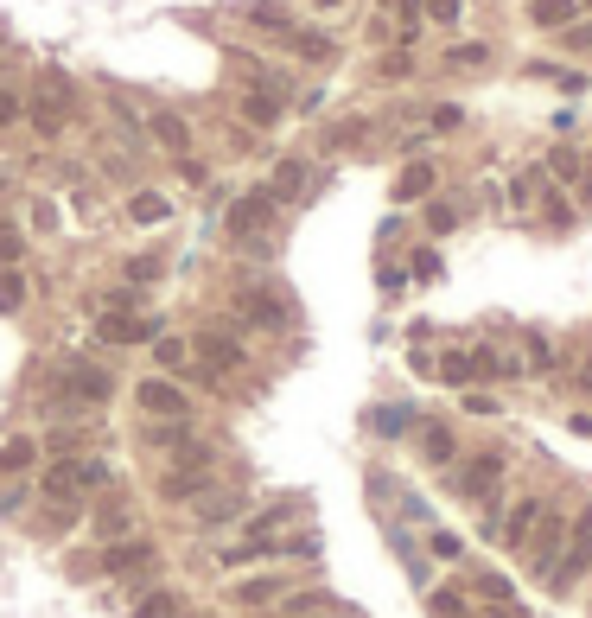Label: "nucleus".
Segmentation results:
<instances>
[{
  "label": "nucleus",
  "mask_w": 592,
  "mask_h": 618,
  "mask_svg": "<svg viewBox=\"0 0 592 618\" xmlns=\"http://www.w3.org/2000/svg\"><path fill=\"white\" fill-rule=\"evenodd\" d=\"M51 389H58V408H102L115 383H109V370H102V364H58Z\"/></svg>",
  "instance_id": "1"
},
{
  "label": "nucleus",
  "mask_w": 592,
  "mask_h": 618,
  "mask_svg": "<svg viewBox=\"0 0 592 618\" xmlns=\"http://www.w3.org/2000/svg\"><path fill=\"white\" fill-rule=\"evenodd\" d=\"M586 568H592V510H580L573 517V536H567V561L548 574V587L554 593H567V587H580L586 580Z\"/></svg>",
  "instance_id": "2"
},
{
  "label": "nucleus",
  "mask_w": 592,
  "mask_h": 618,
  "mask_svg": "<svg viewBox=\"0 0 592 618\" xmlns=\"http://www.w3.org/2000/svg\"><path fill=\"white\" fill-rule=\"evenodd\" d=\"M452 485H459V497H472V504H491L497 485H503V453H472L452 472Z\"/></svg>",
  "instance_id": "3"
},
{
  "label": "nucleus",
  "mask_w": 592,
  "mask_h": 618,
  "mask_svg": "<svg viewBox=\"0 0 592 618\" xmlns=\"http://www.w3.org/2000/svg\"><path fill=\"white\" fill-rule=\"evenodd\" d=\"M141 408H147V421H185L191 396L179 383H166V376H147V383H141Z\"/></svg>",
  "instance_id": "4"
},
{
  "label": "nucleus",
  "mask_w": 592,
  "mask_h": 618,
  "mask_svg": "<svg viewBox=\"0 0 592 618\" xmlns=\"http://www.w3.org/2000/svg\"><path fill=\"white\" fill-rule=\"evenodd\" d=\"M191 351H198V364H204V370H217V376L242 370V345H236L230 332H223V325H211V332H198V345H191Z\"/></svg>",
  "instance_id": "5"
},
{
  "label": "nucleus",
  "mask_w": 592,
  "mask_h": 618,
  "mask_svg": "<svg viewBox=\"0 0 592 618\" xmlns=\"http://www.w3.org/2000/svg\"><path fill=\"white\" fill-rule=\"evenodd\" d=\"M268 217H274V192H268V185H255V192H242V198L230 204V236L242 243V236H255Z\"/></svg>",
  "instance_id": "6"
},
{
  "label": "nucleus",
  "mask_w": 592,
  "mask_h": 618,
  "mask_svg": "<svg viewBox=\"0 0 592 618\" xmlns=\"http://www.w3.org/2000/svg\"><path fill=\"white\" fill-rule=\"evenodd\" d=\"M542 510H548L542 497H522V504L510 510V523H497V542H503V548H522V542L535 536V523H542Z\"/></svg>",
  "instance_id": "7"
},
{
  "label": "nucleus",
  "mask_w": 592,
  "mask_h": 618,
  "mask_svg": "<svg viewBox=\"0 0 592 618\" xmlns=\"http://www.w3.org/2000/svg\"><path fill=\"white\" fill-rule=\"evenodd\" d=\"M96 338H102V345H147L153 325H147V319H134V313H102Z\"/></svg>",
  "instance_id": "8"
},
{
  "label": "nucleus",
  "mask_w": 592,
  "mask_h": 618,
  "mask_svg": "<svg viewBox=\"0 0 592 618\" xmlns=\"http://www.w3.org/2000/svg\"><path fill=\"white\" fill-rule=\"evenodd\" d=\"M147 134H153V141H160L166 153H179V160H185V147H191V128H185V115H172V109H153V115H147Z\"/></svg>",
  "instance_id": "9"
},
{
  "label": "nucleus",
  "mask_w": 592,
  "mask_h": 618,
  "mask_svg": "<svg viewBox=\"0 0 592 618\" xmlns=\"http://www.w3.org/2000/svg\"><path fill=\"white\" fill-rule=\"evenodd\" d=\"M293 517H300V497H281V504H268L261 517L249 523V542H274V529H287Z\"/></svg>",
  "instance_id": "10"
},
{
  "label": "nucleus",
  "mask_w": 592,
  "mask_h": 618,
  "mask_svg": "<svg viewBox=\"0 0 592 618\" xmlns=\"http://www.w3.org/2000/svg\"><path fill=\"white\" fill-rule=\"evenodd\" d=\"M554 548H561V517H548L542 510V523H535V536H529V555H535V568L554 574Z\"/></svg>",
  "instance_id": "11"
},
{
  "label": "nucleus",
  "mask_w": 592,
  "mask_h": 618,
  "mask_svg": "<svg viewBox=\"0 0 592 618\" xmlns=\"http://www.w3.org/2000/svg\"><path fill=\"white\" fill-rule=\"evenodd\" d=\"M242 319H249V325H268V332H281L293 313H287L274 294H242Z\"/></svg>",
  "instance_id": "12"
},
{
  "label": "nucleus",
  "mask_w": 592,
  "mask_h": 618,
  "mask_svg": "<svg viewBox=\"0 0 592 618\" xmlns=\"http://www.w3.org/2000/svg\"><path fill=\"white\" fill-rule=\"evenodd\" d=\"M147 555H153L147 542H109L102 548V574H134V568H147Z\"/></svg>",
  "instance_id": "13"
},
{
  "label": "nucleus",
  "mask_w": 592,
  "mask_h": 618,
  "mask_svg": "<svg viewBox=\"0 0 592 618\" xmlns=\"http://www.w3.org/2000/svg\"><path fill=\"white\" fill-rule=\"evenodd\" d=\"M573 13H580V0H529V20H535V26H548V32L573 26Z\"/></svg>",
  "instance_id": "14"
},
{
  "label": "nucleus",
  "mask_w": 592,
  "mask_h": 618,
  "mask_svg": "<svg viewBox=\"0 0 592 618\" xmlns=\"http://www.w3.org/2000/svg\"><path fill=\"white\" fill-rule=\"evenodd\" d=\"M268 192H274V204L300 198V192H306V160H281V166H274V185H268Z\"/></svg>",
  "instance_id": "15"
},
{
  "label": "nucleus",
  "mask_w": 592,
  "mask_h": 618,
  "mask_svg": "<svg viewBox=\"0 0 592 618\" xmlns=\"http://www.w3.org/2000/svg\"><path fill=\"white\" fill-rule=\"evenodd\" d=\"M242 122H255V128H274V122H281V96H274V90H249V96H242Z\"/></svg>",
  "instance_id": "16"
},
{
  "label": "nucleus",
  "mask_w": 592,
  "mask_h": 618,
  "mask_svg": "<svg viewBox=\"0 0 592 618\" xmlns=\"http://www.w3.org/2000/svg\"><path fill=\"white\" fill-rule=\"evenodd\" d=\"M427 192H433V166H427V160L402 166V179H395V198L408 204V198H427Z\"/></svg>",
  "instance_id": "17"
},
{
  "label": "nucleus",
  "mask_w": 592,
  "mask_h": 618,
  "mask_svg": "<svg viewBox=\"0 0 592 618\" xmlns=\"http://www.w3.org/2000/svg\"><path fill=\"white\" fill-rule=\"evenodd\" d=\"M287 612H293V618H338V599H332V593H293Z\"/></svg>",
  "instance_id": "18"
},
{
  "label": "nucleus",
  "mask_w": 592,
  "mask_h": 618,
  "mask_svg": "<svg viewBox=\"0 0 592 618\" xmlns=\"http://www.w3.org/2000/svg\"><path fill=\"white\" fill-rule=\"evenodd\" d=\"M287 45L300 51V58H312V64L332 58V39H325V32H306V26H293V32H287Z\"/></svg>",
  "instance_id": "19"
},
{
  "label": "nucleus",
  "mask_w": 592,
  "mask_h": 618,
  "mask_svg": "<svg viewBox=\"0 0 592 618\" xmlns=\"http://www.w3.org/2000/svg\"><path fill=\"white\" fill-rule=\"evenodd\" d=\"M128 217H134V223H166V217H172V198H160V192H134Z\"/></svg>",
  "instance_id": "20"
},
{
  "label": "nucleus",
  "mask_w": 592,
  "mask_h": 618,
  "mask_svg": "<svg viewBox=\"0 0 592 618\" xmlns=\"http://www.w3.org/2000/svg\"><path fill=\"white\" fill-rule=\"evenodd\" d=\"M548 173H554V179H567V185H586V192H592V179H586V166H580V153H573V147H554Z\"/></svg>",
  "instance_id": "21"
},
{
  "label": "nucleus",
  "mask_w": 592,
  "mask_h": 618,
  "mask_svg": "<svg viewBox=\"0 0 592 618\" xmlns=\"http://www.w3.org/2000/svg\"><path fill=\"white\" fill-rule=\"evenodd\" d=\"M204 472H211V466H191V472H166V478H160V491H166V497H191V491H204Z\"/></svg>",
  "instance_id": "22"
},
{
  "label": "nucleus",
  "mask_w": 592,
  "mask_h": 618,
  "mask_svg": "<svg viewBox=\"0 0 592 618\" xmlns=\"http://www.w3.org/2000/svg\"><path fill=\"white\" fill-rule=\"evenodd\" d=\"M96 536H102V542H121V536H128V510H121V504H102V510H96Z\"/></svg>",
  "instance_id": "23"
},
{
  "label": "nucleus",
  "mask_w": 592,
  "mask_h": 618,
  "mask_svg": "<svg viewBox=\"0 0 592 618\" xmlns=\"http://www.w3.org/2000/svg\"><path fill=\"white\" fill-rule=\"evenodd\" d=\"M249 20H255L261 32H281V39H287V32H293V20H287V7H274V0H261V7H249Z\"/></svg>",
  "instance_id": "24"
},
{
  "label": "nucleus",
  "mask_w": 592,
  "mask_h": 618,
  "mask_svg": "<svg viewBox=\"0 0 592 618\" xmlns=\"http://www.w3.org/2000/svg\"><path fill=\"white\" fill-rule=\"evenodd\" d=\"M421 453L433 459V466H452V427H427V434H421Z\"/></svg>",
  "instance_id": "25"
},
{
  "label": "nucleus",
  "mask_w": 592,
  "mask_h": 618,
  "mask_svg": "<svg viewBox=\"0 0 592 618\" xmlns=\"http://www.w3.org/2000/svg\"><path fill=\"white\" fill-rule=\"evenodd\" d=\"M446 64H452V71H478V64H491V45H478V39L472 45H452Z\"/></svg>",
  "instance_id": "26"
},
{
  "label": "nucleus",
  "mask_w": 592,
  "mask_h": 618,
  "mask_svg": "<svg viewBox=\"0 0 592 618\" xmlns=\"http://www.w3.org/2000/svg\"><path fill=\"white\" fill-rule=\"evenodd\" d=\"M71 466H77V491H83V497L109 485V466H102V459H71Z\"/></svg>",
  "instance_id": "27"
},
{
  "label": "nucleus",
  "mask_w": 592,
  "mask_h": 618,
  "mask_svg": "<svg viewBox=\"0 0 592 618\" xmlns=\"http://www.w3.org/2000/svg\"><path fill=\"white\" fill-rule=\"evenodd\" d=\"M26 306V281L13 268H0V313H20Z\"/></svg>",
  "instance_id": "28"
},
{
  "label": "nucleus",
  "mask_w": 592,
  "mask_h": 618,
  "mask_svg": "<svg viewBox=\"0 0 592 618\" xmlns=\"http://www.w3.org/2000/svg\"><path fill=\"white\" fill-rule=\"evenodd\" d=\"M32 453H39L32 440H7V446H0V472H26V466H32Z\"/></svg>",
  "instance_id": "29"
},
{
  "label": "nucleus",
  "mask_w": 592,
  "mask_h": 618,
  "mask_svg": "<svg viewBox=\"0 0 592 618\" xmlns=\"http://www.w3.org/2000/svg\"><path fill=\"white\" fill-rule=\"evenodd\" d=\"M32 122H39V134H58V128H64V102L39 96V102H32Z\"/></svg>",
  "instance_id": "30"
},
{
  "label": "nucleus",
  "mask_w": 592,
  "mask_h": 618,
  "mask_svg": "<svg viewBox=\"0 0 592 618\" xmlns=\"http://www.w3.org/2000/svg\"><path fill=\"white\" fill-rule=\"evenodd\" d=\"M153 357H160L166 370H185V357H191V345H185V338H153Z\"/></svg>",
  "instance_id": "31"
},
{
  "label": "nucleus",
  "mask_w": 592,
  "mask_h": 618,
  "mask_svg": "<svg viewBox=\"0 0 592 618\" xmlns=\"http://www.w3.org/2000/svg\"><path fill=\"white\" fill-rule=\"evenodd\" d=\"M242 517V497H217L211 510H204V529H223V523H236Z\"/></svg>",
  "instance_id": "32"
},
{
  "label": "nucleus",
  "mask_w": 592,
  "mask_h": 618,
  "mask_svg": "<svg viewBox=\"0 0 592 618\" xmlns=\"http://www.w3.org/2000/svg\"><path fill=\"white\" fill-rule=\"evenodd\" d=\"M427 548H433L440 561H459V555H465V542L452 536V529H427Z\"/></svg>",
  "instance_id": "33"
},
{
  "label": "nucleus",
  "mask_w": 592,
  "mask_h": 618,
  "mask_svg": "<svg viewBox=\"0 0 592 618\" xmlns=\"http://www.w3.org/2000/svg\"><path fill=\"white\" fill-rule=\"evenodd\" d=\"M478 593H484V599H497V606H516V587H510L503 574H478Z\"/></svg>",
  "instance_id": "34"
},
{
  "label": "nucleus",
  "mask_w": 592,
  "mask_h": 618,
  "mask_svg": "<svg viewBox=\"0 0 592 618\" xmlns=\"http://www.w3.org/2000/svg\"><path fill=\"white\" fill-rule=\"evenodd\" d=\"M20 255H26V236L13 230V223H0V268H13Z\"/></svg>",
  "instance_id": "35"
},
{
  "label": "nucleus",
  "mask_w": 592,
  "mask_h": 618,
  "mask_svg": "<svg viewBox=\"0 0 592 618\" xmlns=\"http://www.w3.org/2000/svg\"><path fill=\"white\" fill-rule=\"evenodd\" d=\"M242 606H261V599H281V580H242Z\"/></svg>",
  "instance_id": "36"
},
{
  "label": "nucleus",
  "mask_w": 592,
  "mask_h": 618,
  "mask_svg": "<svg viewBox=\"0 0 592 618\" xmlns=\"http://www.w3.org/2000/svg\"><path fill=\"white\" fill-rule=\"evenodd\" d=\"M452 223H459V211H452L446 198H433V204H427V230H433V236H446Z\"/></svg>",
  "instance_id": "37"
},
{
  "label": "nucleus",
  "mask_w": 592,
  "mask_h": 618,
  "mask_svg": "<svg viewBox=\"0 0 592 618\" xmlns=\"http://www.w3.org/2000/svg\"><path fill=\"white\" fill-rule=\"evenodd\" d=\"M83 517V497H58V504H51V529H71Z\"/></svg>",
  "instance_id": "38"
},
{
  "label": "nucleus",
  "mask_w": 592,
  "mask_h": 618,
  "mask_svg": "<svg viewBox=\"0 0 592 618\" xmlns=\"http://www.w3.org/2000/svg\"><path fill=\"white\" fill-rule=\"evenodd\" d=\"M128 281L141 287V281H160V255H134L128 262Z\"/></svg>",
  "instance_id": "39"
},
{
  "label": "nucleus",
  "mask_w": 592,
  "mask_h": 618,
  "mask_svg": "<svg viewBox=\"0 0 592 618\" xmlns=\"http://www.w3.org/2000/svg\"><path fill=\"white\" fill-rule=\"evenodd\" d=\"M427 606H433V618H465V599L459 593H433Z\"/></svg>",
  "instance_id": "40"
},
{
  "label": "nucleus",
  "mask_w": 592,
  "mask_h": 618,
  "mask_svg": "<svg viewBox=\"0 0 592 618\" xmlns=\"http://www.w3.org/2000/svg\"><path fill=\"white\" fill-rule=\"evenodd\" d=\"M465 13V0H427V20H440V26H452Z\"/></svg>",
  "instance_id": "41"
},
{
  "label": "nucleus",
  "mask_w": 592,
  "mask_h": 618,
  "mask_svg": "<svg viewBox=\"0 0 592 618\" xmlns=\"http://www.w3.org/2000/svg\"><path fill=\"white\" fill-rule=\"evenodd\" d=\"M414 71V51L402 45V51H389V58H382V77H408Z\"/></svg>",
  "instance_id": "42"
},
{
  "label": "nucleus",
  "mask_w": 592,
  "mask_h": 618,
  "mask_svg": "<svg viewBox=\"0 0 592 618\" xmlns=\"http://www.w3.org/2000/svg\"><path fill=\"white\" fill-rule=\"evenodd\" d=\"M440 376H446V383H472V357H446Z\"/></svg>",
  "instance_id": "43"
},
{
  "label": "nucleus",
  "mask_w": 592,
  "mask_h": 618,
  "mask_svg": "<svg viewBox=\"0 0 592 618\" xmlns=\"http://www.w3.org/2000/svg\"><path fill=\"white\" fill-rule=\"evenodd\" d=\"M134 618H172V593H153V599H141V612Z\"/></svg>",
  "instance_id": "44"
},
{
  "label": "nucleus",
  "mask_w": 592,
  "mask_h": 618,
  "mask_svg": "<svg viewBox=\"0 0 592 618\" xmlns=\"http://www.w3.org/2000/svg\"><path fill=\"white\" fill-rule=\"evenodd\" d=\"M134 306H141V294H134V287H121V294L102 300V313H134Z\"/></svg>",
  "instance_id": "45"
},
{
  "label": "nucleus",
  "mask_w": 592,
  "mask_h": 618,
  "mask_svg": "<svg viewBox=\"0 0 592 618\" xmlns=\"http://www.w3.org/2000/svg\"><path fill=\"white\" fill-rule=\"evenodd\" d=\"M459 122H465V115L452 109V102H440V109H433V128H440V134H452V128H459Z\"/></svg>",
  "instance_id": "46"
},
{
  "label": "nucleus",
  "mask_w": 592,
  "mask_h": 618,
  "mask_svg": "<svg viewBox=\"0 0 592 618\" xmlns=\"http://www.w3.org/2000/svg\"><path fill=\"white\" fill-rule=\"evenodd\" d=\"M376 427H382V434H402V427H408V415H402V408H382V415H376Z\"/></svg>",
  "instance_id": "47"
},
{
  "label": "nucleus",
  "mask_w": 592,
  "mask_h": 618,
  "mask_svg": "<svg viewBox=\"0 0 592 618\" xmlns=\"http://www.w3.org/2000/svg\"><path fill=\"white\" fill-rule=\"evenodd\" d=\"M7 122H20V96L0 90V128H7Z\"/></svg>",
  "instance_id": "48"
},
{
  "label": "nucleus",
  "mask_w": 592,
  "mask_h": 618,
  "mask_svg": "<svg viewBox=\"0 0 592 618\" xmlns=\"http://www.w3.org/2000/svg\"><path fill=\"white\" fill-rule=\"evenodd\" d=\"M561 32H567L573 51H592V26H561Z\"/></svg>",
  "instance_id": "49"
},
{
  "label": "nucleus",
  "mask_w": 592,
  "mask_h": 618,
  "mask_svg": "<svg viewBox=\"0 0 592 618\" xmlns=\"http://www.w3.org/2000/svg\"><path fill=\"white\" fill-rule=\"evenodd\" d=\"M465 408H472V415H497V402L484 396V389H472V396H465Z\"/></svg>",
  "instance_id": "50"
},
{
  "label": "nucleus",
  "mask_w": 592,
  "mask_h": 618,
  "mask_svg": "<svg viewBox=\"0 0 592 618\" xmlns=\"http://www.w3.org/2000/svg\"><path fill=\"white\" fill-rule=\"evenodd\" d=\"M319 7H344V0H319Z\"/></svg>",
  "instance_id": "51"
},
{
  "label": "nucleus",
  "mask_w": 592,
  "mask_h": 618,
  "mask_svg": "<svg viewBox=\"0 0 592 618\" xmlns=\"http://www.w3.org/2000/svg\"><path fill=\"white\" fill-rule=\"evenodd\" d=\"M586 7H592V0H586Z\"/></svg>",
  "instance_id": "52"
}]
</instances>
